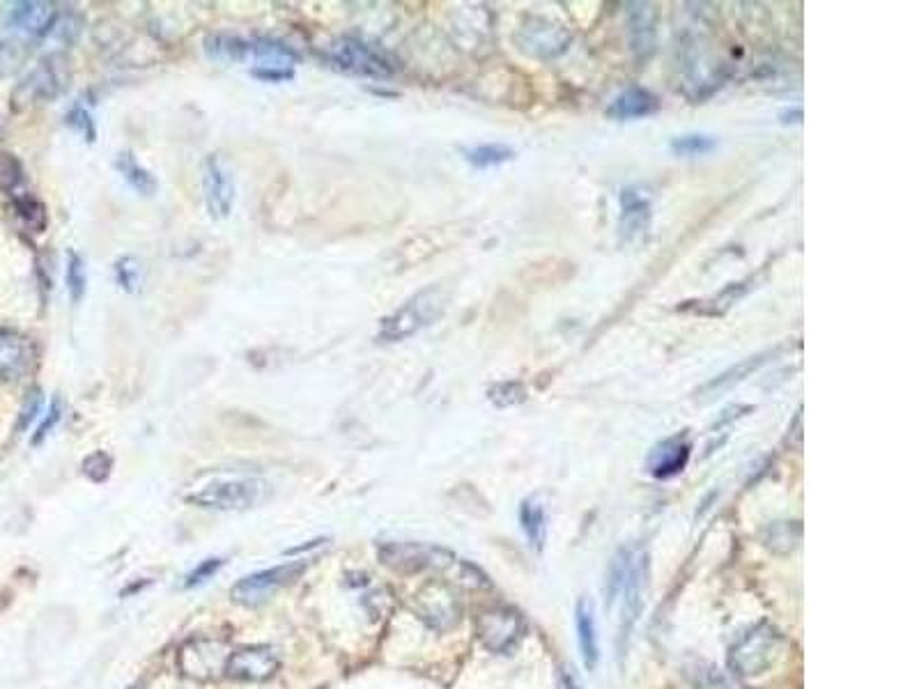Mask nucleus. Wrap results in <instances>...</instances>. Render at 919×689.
Here are the masks:
<instances>
[{"instance_id":"1","label":"nucleus","mask_w":919,"mask_h":689,"mask_svg":"<svg viewBox=\"0 0 919 689\" xmlns=\"http://www.w3.org/2000/svg\"><path fill=\"white\" fill-rule=\"evenodd\" d=\"M377 559L400 575L437 572L444 582L465 588H490V579L476 565L455 556L451 549L426 543H384L377 547Z\"/></svg>"},{"instance_id":"2","label":"nucleus","mask_w":919,"mask_h":689,"mask_svg":"<svg viewBox=\"0 0 919 689\" xmlns=\"http://www.w3.org/2000/svg\"><path fill=\"white\" fill-rule=\"evenodd\" d=\"M451 301V292L444 285H428V288L412 294L403 306L389 313L380 320L377 327V340L380 343H403L430 324H435L439 317L446 313Z\"/></svg>"},{"instance_id":"3","label":"nucleus","mask_w":919,"mask_h":689,"mask_svg":"<svg viewBox=\"0 0 919 689\" xmlns=\"http://www.w3.org/2000/svg\"><path fill=\"white\" fill-rule=\"evenodd\" d=\"M72 63H69L67 53L53 51L49 56H44L35 69H30V74L23 79L12 92V108L14 111H26L37 104L56 102L58 97H63L72 85Z\"/></svg>"},{"instance_id":"4","label":"nucleus","mask_w":919,"mask_h":689,"mask_svg":"<svg viewBox=\"0 0 919 689\" xmlns=\"http://www.w3.org/2000/svg\"><path fill=\"white\" fill-rule=\"evenodd\" d=\"M322 63L347 76L386 81L396 74V65L377 46L359 37H338L320 51Z\"/></svg>"},{"instance_id":"5","label":"nucleus","mask_w":919,"mask_h":689,"mask_svg":"<svg viewBox=\"0 0 919 689\" xmlns=\"http://www.w3.org/2000/svg\"><path fill=\"white\" fill-rule=\"evenodd\" d=\"M786 639L775 625L761 623L743 634L729 653V667L738 676L752 678L770 671L784 655Z\"/></svg>"},{"instance_id":"6","label":"nucleus","mask_w":919,"mask_h":689,"mask_svg":"<svg viewBox=\"0 0 919 689\" xmlns=\"http://www.w3.org/2000/svg\"><path fill=\"white\" fill-rule=\"evenodd\" d=\"M269 497V483L262 478H219L191 492L187 501L205 510L221 513H242L258 508Z\"/></svg>"},{"instance_id":"7","label":"nucleus","mask_w":919,"mask_h":689,"mask_svg":"<svg viewBox=\"0 0 919 689\" xmlns=\"http://www.w3.org/2000/svg\"><path fill=\"white\" fill-rule=\"evenodd\" d=\"M230 655H233V646L226 639L193 637L177 650V669L184 678L196 680V683H216L226 678Z\"/></svg>"},{"instance_id":"8","label":"nucleus","mask_w":919,"mask_h":689,"mask_svg":"<svg viewBox=\"0 0 919 689\" xmlns=\"http://www.w3.org/2000/svg\"><path fill=\"white\" fill-rule=\"evenodd\" d=\"M412 611L435 632H449L462 621L458 588L444 579H430L412 598Z\"/></svg>"},{"instance_id":"9","label":"nucleus","mask_w":919,"mask_h":689,"mask_svg":"<svg viewBox=\"0 0 919 689\" xmlns=\"http://www.w3.org/2000/svg\"><path fill=\"white\" fill-rule=\"evenodd\" d=\"M306 572L304 561H292L276 565V568L253 572V575L239 579V582L230 588V598L242 607H260L267 600H272L274 595L281 591Z\"/></svg>"},{"instance_id":"10","label":"nucleus","mask_w":919,"mask_h":689,"mask_svg":"<svg viewBox=\"0 0 919 689\" xmlns=\"http://www.w3.org/2000/svg\"><path fill=\"white\" fill-rule=\"evenodd\" d=\"M527 632L524 618L513 607H492L476 618V634L492 653H511Z\"/></svg>"},{"instance_id":"11","label":"nucleus","mask_w":919,"mask_h":689,"mask_svg":"<svg viewBox=\"0 0 919 689\" xmlns=\"http://www.w3.org/2000/svg\"><path fill=\"white\" fill-rule=\"evenodd\" d=\"M203 198L212 219H228L235 207V175L219 154H210L203 161Z\"/></svg>"},{"instance_id":"12","label":"nucleus","mask_w":919,"mask_h":689,"mask_svg":"<svg viewBox=\"0 0 919 689\" xmlns=\"http://www.w3.org/2000/svg\"><path fill=\"white\" fill-rule=\"evenodd\" d=\"M517 44L524 53L536 58H556L561 53L568 51L570 46V33L559 23L547 21V19H529L527 23H522L520 33H517Z\"/></svg>"},{"instance_id":"13","label":"nucleus","mask_w":919,"mask_h":689,"mask_svg":"<svg viewBox=\"0 0 919 689\" xmlns=\"http://www.w3.org/2000/svg\"><path fill=\"white\" fill-rule=\"evenodd\" d=\"M281 669V657L269 646H242L235 648L228 660L226 676L239 683H265Z\"/></svg>"},{"instance_id":"14","label":"nucleus","mask_w":919,"mask_h":689,"mask_svg":"<svg viewBox=\"0 0 919 689\" xmlns=\"http://www.w3.org/2000/svg\"><path fill=\"white\" fill-rule=\"evenodd\" d=\"M651 221H653V205H651V198L646 196V191L639 187L623 189L621 219H619L621 244L635 249V246L646 242L648 232H651Z\"/></svg>"},{"instance_id":"15","label":"nucleus","mask_w":919,"mask_h":689,"mask_svg":"<svg viewBox=\"0 0 919 689\" xmlns=\"http://www.w3.org/2000/svg\"><path fill=\"white\" fill-rule=\"evenodd\" d=\"M37 361L35 343L17 329H0V382H19Z\"/></svg>"},{"instance_id":"16","label":"nucleus","mask_w":919,"mask_h":689,"mask_svg":"<svg viewBox=\"0 0 919 689\" xmlns=\"http://www.w3.org/2000/svg\"><path fill=\"white\" fill-rule=\"evenodd\" d=\"M58 17V7L53 3H44V0H23V3H14L10 10H7V23H10L12 28L23 30L26 37L35 42L49 37Z\"/></svg>"},{"instance_id":"17","label":"nucleus","mask_w":919,"mask_h":689,"mask_svg":"<svg viewBox=\"0 0 919 689\" xmlns=\"http://www.w3.org/2000/svg\"><path fill=\"white\" fill-rule=\"evenodd\" d=\"M646 579H648V556L644 552H635V554H632L628 577H625V584H623L621 595H619V598L623 600V609H621V616H623L621 618V646H623V641L630 637L632 625L637 623L639 611H642Z\"/></svg>"},{"instance_id":"18","label":"nucleus","mask_w":919,"mask_h":689,"mask_svg":"<svg viewBox=\"0 0 919 689\" xmlns=\"http://www.w3.org/2000/svg\"><path fill=\"white\" fill-rule=\"evenodd\" d=\"M690 455V437L683 432V435H674L660 441V444H655L653 451L648 453L646 469L653 478H662V481L664 478H674L681 474V471H685L687 462H690Z\"/></svg>"},{"instance_id":"19","label":"nucleus","mask_w":919,"mask_h":689,"mask_svg":"<svg viewBox=\"0 0 919 689\" xmlns=\"http://www.w3.org/2000/svg\"><path fill=\"white\" fill-rule=\"evenodd\" d=\"M575 625H577V644H579V653H582V662L586 669L593 671L598 667L600 648H598L596 614H593V602L589 598L577 600Z\"/></svg>"},{"instance_id":"20","label":"nucleus","mask_w":919,"mask_h":689,"mask_svg":"<svg viewBox=\"0 0 919 689\" xmlns=\"http://www.w3.org/2000/svg\"><path fill=\"white\" fill-rule=\"evenodd\" d=\"M658 108H660V102H658V97H655L651 90L637 88V85H632V88L623 90L621 95L616 97L612 104H609L607 115L612 120L625 122V120L648 118V115H653L655 111H658Z\"/></svg>"},{"instance_id":"21","label":"nucleus","mask_w":919,"mask_h":689,"mask_svg":"<svg viewBox=\"0 0 919 689\" xmlns=\"http://www.w3.org/2000/svg\"><path fill=\"white\" fill-rule=\"evenodd\" d=\"M630 42L639 58H648L655 51V7L651 3H628Z\"/></svg>"},{"instance_id":"22","label":"nucleus","mask_w":919,"mask_h":689,"mask_svg":"<svg viewBox=\"0 0 919 689\" xmlns=\"http://www.w3.org/2000/svg\"><path fill=\"white\" fill-rule=\"evenodd\" d=\"M251 60L256 67L265 69H292L299 63V53L288 44L260 37V40H251Z\"/></svg>"},{"instance_id":"23","label":"nucleus","mask_w":919,"mask_h":689,"mask_svg":"<svg viewBox=\"0 0 919 689\" xmlns=\"http://www.w3.org/2000/svg\"><path fill=\"white\" fill-rule=\"evenodd\" d=\"M205 53L207 58L216 60V63H246L251 58V40L237 35L214 33L205 37Z\"/></svg>"},{"instance_id":"24","label":"nucleus","mask_w":919,"mask_h":689,"mask_svg":"<svg viewBox=\"0 0 919 689\" xmlns=\"http://www.w3.org/2000/svg\"><path fill=\"white\" fill-rule=\"evenodd\" d=\"M115 170H118V173L122 175V180H125L129 187L138 193V196L150 198L159 189L157 177H154L150 170L136 159V154L131 150L120 152L118 157H115Z\"/></svg>"},{"instance_id":"25","label":"nucleus","mask_w":919,"mask_h":689,"mask_svg":"<svg viewBox=\"0 0 919 689\" xmlns=\"http://www.w3.org/2000/svg\"><path fill=\"white\" fill-rule=\"evenodd\" d=\"M520 522H522V531L527 533L529 545L536 547L538 552H543V547L547 543V508L538 494L522 501Z\"/></svg>"},{"instance_id":"26","label":"nucleus","mask_w":919,"mask_h":689,"mask_svg":"<svg viewBox=\"0 0 919 689\" xmlns=\"http://www.w3.org/2000/svg\"><path fill=\"white\" fill-rule=\"evenodd\" d=\"M33 49L35 40H30V37L12 35L0 40V79L17 74L28 63V58L33 56Z\"/></svg>"},{"instance_id":"27","label":"nucleus","mask_w":919,"mask_h":689,"mask_svg":"<svg viewBox=\"0 0 919 689\" xmlns=\"http://www.w3.org/2000/svg\"><path fill=\"white\" fill-rule=\"evenodd\" d=\"M770 356H772V352H766V354H756V356H749V359L740 361L738 366L729 368L727 373H722L720 377L710 379V382L704 386V389H701V393H710V396H715V393L729 391L733 384H740V382H743L745 377H749V375H752V373H756V370H759V368L766 366V363L770 361Z\"/></svg>"},{"instance_id":"28","label":"nucleus","mask_w":919,"mask_h":689,"mask_svg":"<svg viewBox=\"0 0 919 689\" xmlns=\"http://www.w3.org/2000/svg\"><path fill=\"white\" fill-rule=\"evenodd\" d=\"M12 207L14 214L19 216L21 226L28 232H35V235H42L49 226V214H46V207L30 193H17L12 196Z\"/></svg>"},{"instance_id":"29","label":"nucleus","mask_w":919,"mask_h":689,"mask_svg":"<svg viewBox=\"0 0 919 689\" xmlns=\"http://www.w3.org/2000/svg\"><path fill=\"white\" fill-rule=\"evenodd\" d=\"M462 154H465V159L471 166L481 168V170L497 168L501 164H508V161H513L517 157V152L513 150V147L504 145V143H485V145L467 147Z\"/></svg>"},{"instance_id":"30","label":"nucleus","mask_w":919,"mask_h":689,"mask_svg":"<svg viewBox=\"0 0 919 689\" xmlns=\"http://www.w3.org/2000/svg\"><path fill=\"white\" fill-rule=\"evenodd\" d=\"M747 290H749L747 283H731L720 294H715V297L697 301L699 306H685L683 304L681 311H692V313H699V315H724L733 304H736L738 299L745 297Z\"/></svg>"},{"instance_id":"31","label":"nucleus","mask_w":919,"mask_h":689,"mask_svg":"<svg viewBox=\"0 0 919 689\" xmlns=\"http://www.w3.org/2000/svg\"><path fill=\"white\" fill-rule=\"evenodd\" d=\"M632 554H635V549L623 547L614 554L612 563H609L607 577H605V605L607 607H614V602L619 600L621 588L625 584V577H628V570L632 563Z\"/></svg>"},{"instance_id":"32","label":"nucleus","mask_w":919,"mask_h":689,"mask_svg":"<svg viewBox=\"0 0 919 689\" xmlns=\"http://www.w3.org/2000/svg\"><path fill=\"white\" fill-rule=\"evenodd\" d=\"M65 281H67L69 297H72L74 304H81L83 297H86V290H88L86 260H83V255H81V253H76V251H69V253H67V272H65Z\"/></svg>"},{"instance_id":"33","label":"nucleus","mask_w":919,"mask_h":689,"mask_svg":"<svg viewBox=\"0 0 919 689\" xmlns=\"http://www.w3.org/2000/svg\"><path fill=\"white\" fill-rule=\"evenodd\" d=\"M671 152L676 157H704L717 147V138L708 134H683L671 138Z\"/></svg>"},{"instance_id":"34","label":"nucleus","mask_w":919,"mask_h":689,"mask_svg":"<svg viewBox=\"0 0 919 689\" xmlns=\"http://www.w3.org/2000/svg\"><path fill=\"white\" fill-rule=\"evenodd\" d=\"M527 396H529L527 386H524L522 382H515V379H508V382H497L488 389V400L499 409L522 405V402L527 400Z\"/></svg>"},{"instance_id":"35","label":"nucleus","mask_w":919,"mask_h":689,"mask_svg":"<svg viewBox=\"0 0 919 689\" xmlns=\"http://www.w3.org/2000/svg\"><path fill=\"white\" fill-rule=\"evenodd\" d=\"M113 276L122 292L134 294L141 288V262H138L134 255H122V258L115 260Z\"/></svg>"},{"instance_id":"36","label":"nucleus","mask_w":919,"mask_h":689,"mask_svg":"<svg viewBox=\"0 0 919 689\" xmlns=\"http://www.w3.org/2000/svg\"><path fill=\"white\" fill-rule=\"evenodd\" d=\"M65 125H67L69 129H74L76 134H79V136L83 138V141H88V143H95V141H97V125H95V118H92V113H90L88 108L83 106L81 102H76V104L65 113Z\"/></svg>"},{"instance_id":"37","label":"nucleus","mask_w":919,"mask_h":689,"mask_svg":"<svg viewBox=\"0 0 919 689\" xmlns=\"http://www.w3.org/2000/svg\"><path fill=\"white\" fill-rule=\"evenodd\" d=\"M23 184V166L17 157L12 154H0V191H5L7 196H17L21 193Z\"/></svg>"},{"instance_id":"38","label":"nucleus","mask_w":919,"mask_h":689,"mask_svg":"<svg viewBox=\"0 0 919 689\" xmlns=\"http://www.w3.org/2000/svg\"><path fill=\"white\" fill-rule=\"evenodd\" d=\"M113 471V458L104 451H95L90 453L86 460H83V474L90 478L92 483H104L108 481Z\"/></svg>"},{"instance_id":"39","label":"nucleus","mask_w":919,"mask_h":689,"mask_svg":"<svg viewBox=\"0 0 919 689\" xmlns=\"http://www.w3.org/2000/svg\"><path fill=\"white\" fill-rule=\"evenodd\" d=\"M83 26V21L79 14H60L58 21H56V26H53V30L49 35H56L60 42H63L65 46L67 44H74L76 40H79V35H81V28Z\"/></svg>"},{"instance_id":"40","label":"nucleus","mask_w":919,"mask_h":689,"mask_svg":"<svg viewBox=\"0 0 919 689\" xmlns=\"http://www.w3.org/2000/svg\"><path fill=\"white\" fill-rule=\"evenodd\" d=\"M42 405H44V393H42V389H37V386H35V389H30V391H28L26 400H23V407H21V414H19V423H17V430H19V432H21V430H26L28 425L35 421L37 414H40Z\"/></svg>"},{"instance_id":"41","label":"nucleus","mask_w":919,"mask_h":689,"mask_svg":"<svg viewBox=\"0 0 919 689\" xmlns=\"http://www.w3.org/2000/svg\"><path fill=\"white\" fill-rule=\"evenodd\" d=\"M791 529H793V524H791V522H777V524H772L770 529H768L766 545H768L770 549H775V552H777L779 543H784V552H791V549L795 547V540H798V538H793V536H791Z\"/></svg>"},{"instance_id":"42","label":"nucleus","mask_w":919,"mask_h":689,"mask_svg":"<svg viewBox=\"0 0 919 689\" xmlns=\"http://www.w3.org/2000/svg\"><path fill=\"white\" fill-rule=\"evenodd\" d=\"M60 418H63V405H60V400H58V398H53L51 407H49V412H46L42 425H40V428H37L35 437H33V444H35V446H37V444H42V441L46 439V435H49V432H51L53 428H56Z\"/></svg>"},{"instance_id":"43","label":"nucleus","mask_w":919,"mask_h":689,"mask_svg":"<svg viewBox=\"0 0 919 689\" xmlns=\"http://www.w3.org/2000/svg\"><path fill=\"white\" fill-rule=\"evenodd\" d=\"M223 565L221 559H207L198 565L196 570L189 572V577H187V588L191 586H200V584H205L207 579H212L216 572H219V568Z\"/></svg>"},{"instance_id":"44","label":"nucleus","mask_w":919,"mask_h":689,"mask_svg":"<svg viewBox=\"0 0 919 689\" xmlns=\"http://www.w3.org/2000/svg\"><path fill=\"white\" fill-rule=\"evenodd\" d=\"M253 79H258L262 83H285L295 76V69H265V67H253L251 69Z\"/></svg>"},{"instance_id":"45","label":"nucleus","mask_w":919,"mask_h":689,"mask_svg":"<svg viewBox=\"0 0 919 689\" xmlns=\"http://www.w3.org/2000/svg\"><path fill=\"white\" fill-rule=\"evenodd\" d=\"M127 689H145V685L143 683H134V685H129Z\"/></svg>"}]
</instances>
